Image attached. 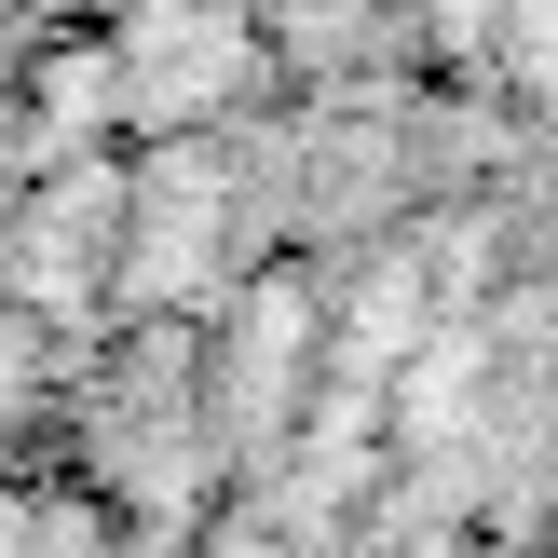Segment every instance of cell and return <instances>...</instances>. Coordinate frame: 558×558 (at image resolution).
I'll return each mask as SVG.
<instances>
[{"mask_svg": "<svg viewBox=\"0 0 558 558\" xmlns=\"http://www.w3.org/2000/svg\"><path fill=\"white\" fill-rule=\"evenodd\" d=\"M232 69L245 54H232V14L218 0H136V27H123V96L136 109H205Z\"/></svg>", "mask_w": 558, "mask_h": 558, "instance_id": "cell-1", "label": "cell"}]
</instances>
